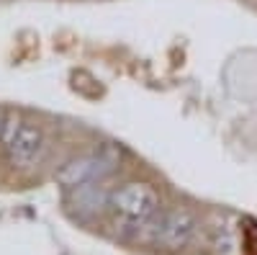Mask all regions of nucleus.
I'll use <instances>...</instances> for the list:
<instances>
[{"instance_id": "1", "label": "nucleus", "mask_w": 257, "mask_h": 255, "mask_svg": "<svg viewBox=\"0 0 257 255\" xmlns=\"http://www.w3.org/2000/svg\"><path fill=\"white\" fill-rule=\"evenodd\" d=\"M108 209L113 211V217L121 224L144 227V224L152 222L155 214L160 211V196L149 183L128 181V183L118 186L116 191H111Z\"/></svg>"}, {"instance_id": "2", "label": "nucleus", "mask_w": 257, "mask_h": 255, "mask_svg": "<svg viewBox=\"0 0 257 255\" xmlns=\"http://www.w3.org/2000/svg\"><path fill=\"white\" fill-rule=\"evenodd\" d=\"M0 142H3V150L16 165H29L44 152V134H41V129L21 119L6 121Z\"/></svg>"}, {"instance_id": "3", "label": "nucleus", "mask_w": 257, "mask_h": 255, "mask_svg": "<svg viewBox=\"0 0 257 255\" xmlns=\"http://www.w3.org/2000/svg\"><path fill=\"white\" fill-rule=\"evenodd\" d=\"M116 167V160L103 155V152H95V155H82V157H75L64 165L59 173H57V181L67 188H80V186H90V183H100L105 176H111Z\"/></svg>"}, {"instance_id": "4", "label": "nucleus", "mask_w": 257, "mask_h": 255, "mask_svg": "<svg viewBox=\"0 0 257 255\" xmlns=\"http://www.w3.org/2000/svg\"><path fill=\"white\" fill-rule=\"evenodd\" d=\"M193 232H196V219L193 214H188L185 209H173L165 211L160 217V222L155 224V240L165 247H183L190 242Z\"/></svg>"}, {"instance_id": "5", "label": "nucleus", "mask_w": 257, "mask_h": 255, "mask_svg": "<svg viewBox=\"0 0 257 255\" xmlns=\"http://www.w3.org/2000/svg\"><path fill=\"white\" fill-rule=\"evenodd\" d=\"M72 206L80 211V214H95L100 211V206H108V196L105 191L98 186V183H90V186H80V188H72Z\"/></svg>"}, {"instance_id": "6", "label": "nucleus", "mask_w": 257, "mask_h": 255, "mask_svg": "<svg viewBox=\"0 0 257 255\" xmlns=\"http://www.w3.org/2000/svg\"><path fill=\"white\" fill-rule=\"evenodd\" d=\"M3 126H6V121H3V119H0V137H3Z\"/></svg>"}]
</instances>
